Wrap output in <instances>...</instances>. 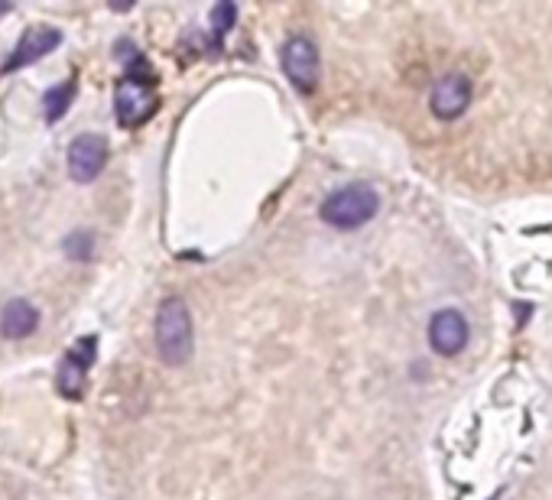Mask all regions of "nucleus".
<instances>
[{"label":"nucleus","mask_w":552,"mask_h":500,"mask_svg":"<svg viewBox=\"0 0 552 500\" xmlns=\"http://www.w3.org/2000/svg\"><path fill=\"white\" fill-rule=\"evenodd\" d=\"M121 46L127 49L124 52L127 75L121 78V85L114 91V117L121 127H140L156 114V108H160V95H156V78H153V69L147 65V59H143L130 43H121Z\"/></svg>","instance_id":"f257e3e1"},{"label":"nucleus","mask_w":552,"mask_h":500,"mask_svg":"<svg viewBox=\"0 0 552 500\" xmlns=\"http://www.w3.org/2000/svg\"><path fill=\"white\" fill-rule=\"evenodd\" d=\"M380 212V195L367 182H351V186L335 189L319 208V218L335 231H358L367 221H374Z\"/></svg>","instance_id":"f03ea898"},{"label":"nucleus","mask_w":552,"mask_h":500,"mask_svg":"<svg viewBox=\"0 0 552 500\" xmlns=\"http://www.w3.org/2000/svg\"><path fill=\"white\" fill-rule=\"evenodd\" d=\"M192 315L186 299L166 296L156 309V351L169 367H182L192 358Z\"/></svg>","instance_id":"7ed1b4c3"},{"label":"nucleus","mask_w":552,"mask_h":500,"mask_svg":"<svg viewBox=\"0 0 552 500\" xmlns=\"http://www.w3.org/2000/svg\"><path fill=\"white\" fill-rule=\"evenodd\" d=\"M280 62L296 91H302V95L315 91V85H319V49H315L309 36H302V33L289 36L283 43Z\"/></svg>","instance_id":"20e7f679"},{"label":"nucleus","mask_w":552,"mask_h":500,"mask_svg":"<svg viewBox=\"0 0 552 500\" xmlns=\"http://www.w3.org/2000/svg\"><path fill=\"white\" fill-rule=\"evenodd\" d=\"M95 358H98L95 335H82L69 351H65V358L59 364V377H56V387L65 400H78L85 393V377L91 371V364H95Z\"/></svg>","instance_id":"39448f33"},{"label":"nucleus","mask_w":552,"mask_h":500,"mask_svg":"<svg viewBox=\"0 0 552 500\" xmlns=\"http://www.w3.org/2000/svg\"><path fill=\"white\" fill-rule=\"evenodd\" d=\"M471 104V78L462 72H449L436 78L429 91V108L439 121H458Z\"/></svg>","instance_id":"423d86ee"},{"label":"nucleus","mask_w":552,"mask_h":500,"mask_svg":"<svg viewBox=\"0 0 552 500\" xmlns=\"http://www.w3.org/2000/svg\"><path fill=\"white\" fill-rule=\"evenodd\" d=\"M429 345L442 358H455L468 345V322L458 309H439L429 319Z\"/></svg>","instance_id":"0eeeda50"},{"label":"nucleus","mask_w":552,"mask_h":500,"mask_svg":"<svg viewBox=\"0 0 552 500\" xmlns=\"http://www.w3.org/2000/svg\"><path fill=\"white\" fill-rule=\"evenodd\" d=\"M108 163V140L98 134H82L69 147V176L75 182H91Z\"/></svg>","instance_id":"6e6552de"},{"label":"nucleus","mask_w":552,"mask_h":500,"mask_svg":"<svg viewBox=\"0 0 552 500\" xmlns=\"http://www.w3.org/2000/svg\"><path fill=\"white\" fill-rule=\"evenodd\" d=\"M59 43H62V33L56 30V26H30L17 43V49L10 52V59L4 62V72L26 69V65H33L36 59L49 56Z\"/></svg>","instance_id":"1a4fd4ad"},{"label":"nucleus","mask_w":552,"mask_h":500,"mask_svg":"<svg viewBox=\"0 0 552 500\" xmlns=\"http://www.w3.org/2000/svg\"><path fill=\"white\" fill-rule=\"evenodd\" d=\"M36 325H39V312L26 299H10L4 312H0V332H4V338H13V341L26 338L36 332Z\"/></svg>","instance_id":"9d476101"},{"label":"nucleus","mask_w":552,"mask_h":500,"mask_svg":"<svg viewBox=\"0 0 552 500\" xmlns=\"http://www.w3.org/2000/svg\"><path fill=\"white\" fill-rule=\"evenodd\" d=\"M75 98V82H62L56 88H49L43 95V111H46V121H59V117L69 111V104Z\"/></svg>","instance_id":"9b49d317"},{"label":"nucleus","mask_w":552,"mask_h":500,"mask_svg":"<svg viewBox=\"0 0 552 500\" xmlns=\"http://www.w3.org/2000/svg\"><path fill=\"white\" fill-rule=\"evenodd\" d=\"M62 250H65V257H69V260L85 263V260H91V254H95V234H91V231H75V234L65 238Z\"/></svg>","instance_id":"f8f14e48"},{"label":"nucleus","mask_w":552,"mask_h":500,"mask_svg":"<svg viewBox=\"0 0 552 500\" xmlns=\"http://www.w3.org/2000/svg\"><path fill=\"white\" fill-rule=\"evenodd\" d=\"M234 23H238V7H234V4H218V7H212V26H215L218 36H225Z\"/></svg>","instance_id":"ddd939ff"},{"label":"nucleus","mask_w":552,"mask_h":500,"mask_svg":"<svg viewBox=\"0 0 552 500\" xmlns=\"http://www.w3.org/2000/svg\"><path fill=\"white\" fill-rule=\"evenodd\" d=\"M4 13H10V4H0V17H4Z\"/></svg>","instance_id":"4468645a"}]
</instances>
